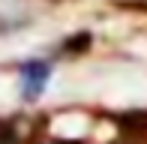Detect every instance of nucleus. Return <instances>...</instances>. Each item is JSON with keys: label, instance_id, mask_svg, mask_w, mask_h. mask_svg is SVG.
<instances>
[{"label": "nucleus", "instance_id": "f257e3e1", "mask_svg": "<svg viewBox=\"0 0 147 144\" xmlns=\"http://www.w3.org/2000/svg\"><path fill=\"white\" fill-rule=\"evenodd\" d=\"M48 81V66L45 63H27L24 66V96H39Z\"/></svg>", "mask_w": 147, "mask_h": 144}]
</instances>
